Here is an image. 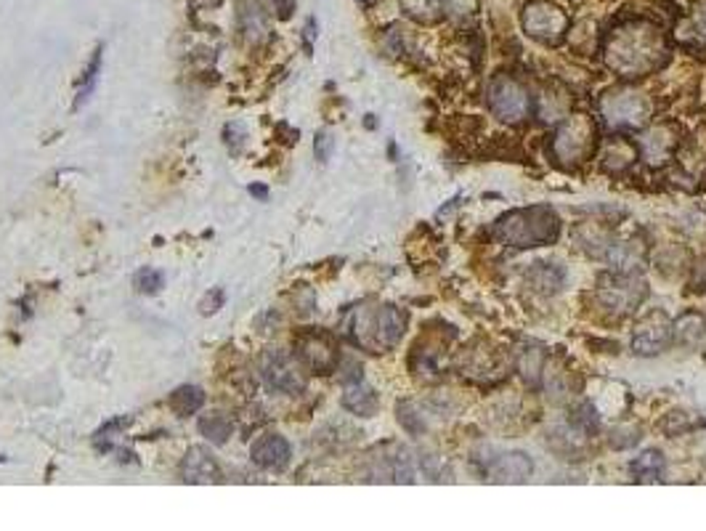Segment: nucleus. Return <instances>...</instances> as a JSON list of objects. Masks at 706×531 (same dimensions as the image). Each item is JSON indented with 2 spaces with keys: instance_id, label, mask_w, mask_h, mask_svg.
Masks as SVG:
<instances>
[{
  "instance_id": "20e7f679",
  "label": "nucleus",
  "mask_w": 706,
  "mask_h": 531,
  "mask_svg": "<svg viewBox=\"0 0 706 531\" xmlns=\"http://www.w3.org/2000/svg\"><path fill=\"white\" fill-rule=\"evenodd\" d=\"M597 147V125L589 115H571L563 118L555 136L553 151L563 165H579Z\"/></svg>"
},
{
  "instance_id": "6ab92c4d",
  "label": "nucleus",
  "mask_w": 706,
  "mask_h": 531,
  "mask_svg": "<svg viewBox=\"0 0 706 531\" xmlns=\"http://www.w3.org/2000/svg\"><path fill=\"white\" fill-rule=\"evenodd\" d=\"M202 404H205V393H202V388H197V385H181V388H176V390L171 393V399H168V407H171L178 417H189V414L200 412Z\"/></svg>"
},
{
  "instance_id": "9d476101",
  "label": "nucleus",
  "mask_w": 706,
  "mask_h": 531,
  "mask_svg": "<svg viewBox=\"0 0 706 531\" xmlns=\"http://www.w3.org/2000/svg\"><path fill=\"white\" fill-rule=\"evenodd\" d=\"M521 25L531 37H536L542 43H553L568 30V16H566V11H560L558 5H553L547 0H534L524 8Z\"/></svg>"
},
{
  "instance_id": "a878e982",
  "label": "nucleus",
  "mask_w": 706,
  "mask_h": 531,
  "mask_svg": "<svg viewBox=\"0 0 706 531\" xmlns=\"http://www.w3.org/2000/svg\"><path fill=\"white\" fill-rule=\"evenodd\" d=\"M542 370H545V364H542V354H536L534 349L526 351V354L518 359V372H521V378L526 380V383H539V378H542Z\"/></svg>"
},
{
  "instance_id": "dca6fc26",
  "label": "nucleus",
  "mask_w": 706,
  "mask_h": 531,
  "mask_svg": "<svg viewBox=\"0 0 706 531\" xmlns=\"http://www.w3.org/2000/svg\"><path fill=\"white\" fill-rule=\"evenodd\" d=\"M181 475L186 484H213L218 481V465L202 446H192L181 463Z\"/></svg>"
},
{
  "instance_id": "c85d7f7f",
  "label": "nucleus",
  "mask_w": 706,
  "mask_h": 531,
  "mask_svg": "<svg viewBox=\"0 0 706 531\" xmlns=\"http://www.w3.org/2000/svg\"><path fill=\"white\" fill-rule=\"evenodd\" d=\"M223 139H226V147L232 149V154H239L242 151V144H244V128L239 122H232L223 128Z\"/></svg>"
},
{
  "instance_id": "7c9ffc66",
  "label": "nucleus",
  "mask_w": 706,
  "mask_h": 531,
  "mask_svg": "<svg viewBox=\"0 0 706 531\" xmlns=\"http://www.w3.org/2000/svg\"><path fill=\"white\" fill-rule=\"evenodd\" d=\"M690 285H693V290L706 287V255L701 258V261H696V266H693V271H690Z\"/></svg>"
},
{
  "instance_id": "c756f323",
  "label": "nucleus",
  "mask_w": 706,
  "mask_h": 531,
  "mask_svg": "<svg viewBox=\"0 0 706 531\" xmlns=\"http://www.w3.org/2000/svg\"><path fill=\"white\" fill-rule=\"evenodd\" d=\"M223 300H226V293L221 290V287H213L205 297H202V303H200V308H202V314H215L221 306H223Z\"/></svg>"
},
{
  "instance_id": "f8f14e48",
  "label": "nucleus",
  "mask_w": 706,
  "mask_h": 531,
  "mask_svg": "<svg viewBox=\"0 0 706 531\" xmlns=\"http://www.w3.org/2000/svg\"><path fill=\"white\" fill-rule=\"evenodd\" d=\"M677 130L672 125H653L648 128L646 136L640 139V151L650 165H664L667 160H672V154L677 151Z\"/></svg>"
},
{
  "instance_id": "2eb2a0df",
  "label": "nucleus",
  "mask_w": 706,
  "mask_h": 531,
  "mask_svg": "<svg viewBox=\"0 0 706 531\" xmlns=\"http://www.w3.org/2000/svg\"><path fill=\"white\" fill-rule=\"evenodd\" d=\"M531 473H534V463L524 452H504L489 463L492 481H502V484H513V481L524 484V481H529Z\"/></svg>"
},
{
  "instance_id": "ddd939ff",
  "label": "nucleus",
  "mask_w": 706,
  "mask_h": 531,
  "mask_svg": "<svg viewBox=\"0 0 706 531\" xmlns=\"http://www.w3.org/2000/svg\"><path fill=\"white\" fill-rule=\"evenodd\" d=\"M250 457L264 471H282L290 463V443L279 433H265V436H261L258 442L253 443Z\"/></svg>"
},
{
  "instance_id": "0eeeda50",
  "label": "nucleus",
  "mask_w": 706,
  "mask_h": 531,
  "mask_svg": "<svg viewBox=\"0 0 706 531\" xmlns=\"http://www.w3.org/2000/svg\"><path fill=\"white\" fill-rule=\"evenodd\" d=\"M295 356L300 359V364L317 375H329L337 370L340 364V351L332 335L319 332V329H308L303 335H297L295 340Z\"/></svg>"
},
{
  "instance_id": "f704fd0d",
  "label": "nucleus",
  "mask_w": 706,
  "mask_h": 531,
  "mask_svg": "<svg viewBox=\"0 0 706 531\" xmlns=\"http://www.w3.org/2000/svg\"><path fill=\"white\" fill-rule=\"evenodd\" d=\"M250 194H253L255 200H261V203L268 200V189H265L264 183H253V186H250Z\"/></svg>"
},
{
  "instance_id": "4468645a",
  "label": "nucleus",
  "mask_w": 706,
  "mask_h": 531,
  "mask_svg": "<svg viewBox=\"0 0 706 531\" xmlns=\"http://www.w3.org/2000/svg\"><path fill=\"white\" fill-rule=\"evenodd\" d=\"M638 151H640L638 144H632L627 136H611V139H606L600 144L597 160H600V168L606 173H624V171H629L635 165Z\"/></svg>"
},
{
  "instance_id": "bb28decb",
  "label": "nucleus",
  "mask_w": 706,
  "mask_h": 531,
  "mask_svg": "<svg viewBox=\"0 0 706 531\" xmlns=\"http://www.w3.org/2000/svg\"><path fill=\"white\" fill-rule=\"evenodd\" d=\"M401 3H404V8H407L412 16H420V19L431 16L433 11H439L443 5V0H401Z\"/></svg>"
},
{
  "instance_id": "72a5a7b5",
  "label": "nucleus",
  "mask_w": 706,
  "mask_h": 531,
  "mask_svg": "<svg viewBox=\"0 0 706 531\" xmlns=\"http://www.w3.org/2000/svg\"><path fill=\"white\" fill-rule=\"evenodd\" d=\"M303 32H306V35H303V37H306V51H311V46H314V37H317V19H314V16L306 22V30Z\"/></svg>"
},
{
  "instance_id": "473e14b6",
  "label": "nucleus",
  "mask_w": 706,
  "mask_h": 531,
  "mask_svg": "<svg viewBox=\"0 0 706 531\" xmlns=\"http://www.w3.org/2000/svg\"><path fill=\"white\" fill-rule=\"evenodd\" d=\"M276 133H279V136H285V139H282L285 144H297V136H300V133L293 130L287 122H279V125H276Z\"/></svg>"
},
{
  "instance_id": "f257e3e1",
  "label": "nucleus",
  "mask_w": 706,
  "mask_h": 531,
  "mask_svg": "<svg viewBox=\"0 0 706 531\" xmlns=\"http://www.w3.org/2000/svg\"><path fill=\"white\" fill-rule=\"evenodd\" d=\"M603 59L608 64V69L624 80L646 78L659 67H664L667 43L661 32L650 25H629L608 37Z\"/></svg>"
},
{
  "instance_id": "b1692460",
  "label": "nucleus",
  "mask_w": 706,
  "mask_h": 531,
  "mask_svg": "<svg viewBox=\"0 0 706 531\" xmlns=\"http://www.w3.org/2000/svg\"><path fill=\"white\" fill-rule=\"evenodd\" d=\"M632 473L638 475V478H648V481H653V478H659L661 473H664V454L661 452H656V449H648L643 452L640 457H635L632 460Z\"/></svg>"
},
{
  "instance_id": "f3484780",
  "label": "nucleus",
  "mask_w": 706,
  "mask_h": 531,
  "mask_svg": "<svg viewBox=\"0 0 706 531\" xmlns=\"http://www.w3.org/2000/svg\"><path fill=\"white\" fill-rule=\"evenodd\" d=\"M343 407H346L348 412L358 414V417H372V414L378 412V407H380V399H378V393H375L372 388H367V385L358 380V383L346 385Z\"/></svg>"
},
{
  "instance_id": "7ed1b4c3",
  "label": "nucleus",
  "mask_w": 706,
  "mask_h": 531,
  "mask_svg": "<svg viewBox=\"0 0 706 531\" xmlns=\"http://www.w3.org/2000/svg\"><path fill=\"white\" fill-rule=\"evenodd\" d=\"M560 236V218L553 207L534 205L524 210H513L497 221V239L510 247H539L555 245Z\"/></svg>"
},
{
  "instance_id": "5701e85b",
  "label": "nucleus",
  "mask_w": 706,
  "mask_h": 531,
  "mask_svg": "<svg viewBox=\"0 0 706 531\" xmlns=\"http://www.w3.org/2000/svg\"><path fill=\"white\" fill-rule=\"evenodd\" d=\"M234 425L226 414H210L200 420V433L205 436L210 443H226L232 436Z\"/></svg>"
},
{
  "instance_id": "2f4dec72",
  "label": "nucleus",
  "mask_w": 706,
  "mask_h": 531,
  "mask_svg": "<svg viewBox=\"0 0 706 531\" xmlns=\"http://www.w3.org/2000/svg\"><path fill=\"white\" fill-rule=\"evenodd\" d=\"M223 5V0H189V8L192 11H197V14H202V11H215V8H221Z\"/></svg>"
},
{
  "instance_id": "393cba45",
  "label": "nucleus",
  "mask_w": 706,
  "mask_h": 531,
  "mask_svg": "<svg viewBox=\"0 0 706 531\" xmlns=\"http://www.w3.org/2000/svg\"><path fill=\"white\" fill-rule=\"evenodd\" d=\"M162 285H165V276H162V271H157V268H139V271L133 274V287H136V293H141V296L160 293Z\"/></svg>"
},
{
  "instance_id": "aec40b11",
  "label": "nucleus",
  "mask_w": 706,
  "mask_h": 531,
  "mask_svg": "<svg viewBox=\"0 0 706 531\" xmlns=\"http://www.w3.org/2000/svg\"><path fill=\"white\" fill-rule=\"evenodd\" d=\"M534 112L547 122H558L568 112V96H563L558 88L542 90V96L534 104Z\"/></svg>"
},
{
  "instance_id": "39448f33",
  "label": "nucleus",
  "mask_w": 706,
  "mask_h": 531,
  "mask_svg": "<svg viewBox=\"0 0 706 531\" xmlns=\"http://www.w3.org/2000/svg\"><path fill=\"white\" fill-rule=\"evenodd\" d=\"M600 118L618 130H635L650 120V101L640 90L614 88L600 99Z\"/></svg>"
},
{
  "instance_id": "cd10ccee",
  "label": "nucleus",
  "mask_w": 706,
  "mask_h": 531,
  "mask_svg": "<svg viewBox=\"0 0 706 531\" xmlns=\"http://www.w3.org/2000/svg\"><path fill=\"white\" fill-rule=\"evenodd\" d=\"M332 149H335L332 133H329V130H319L317 139H314V154H317V160H319V162H327V160L332 157Z\"/></svg>"
},
{
  "instance_id": "412c9836",
  "label": "nucleus",
  "mask_w": 706,
  "mask_h": 531,
  "mask_svg": "<svg viewBox=\"0 0 706 531\" xmlns=\"http://www.w3.org/2000/svg\"><path fill=\"white\" fill-rule=\"evenodd\" d=\"M675 338L680 343H685V346H696V343H701L706 338V322L701 314H696V311H690V314H685V317H680L675 325Z\"/></svg>"
},
{
  "instance_id": "4be33fe9",
  "label": "nucleus",
  "mask_w": 706,
  "mask_h": 531,
  "mask_svg": "<svg viewBox=\"0 0 706 531\" xmlns=\"http://www.w3.org/2000/svg\"><path fill=\"white\" fill-rule=\"evenodd\" d=\"M101 57H104V46H96V51H93V57H90L88 67H86V72H83L80 88H78L75 109H80V107L88 101L90 96H93L96 86H99V75H101Z\"/></svg>"
},
{
  "instance_id": "6e6552de",
  "label": "nucleus",
  "mask_w": 706,
  "mask_h": 531,
  "mask_svg": "<svg viewBox=\"0 0 706 531\" xmlns=\"http://www.w3.org/2000/svg\"><path fill=\"white\" fill-rule=\"evenodd\" d=\"M268 390L276 393H287L295 396L306 388V375H303V364L300 359L287 351H268L264 356V367H261Z\"/></svg>"
},
{
  "instance_id": "e433bc0d",
  "label": "nucleus",
  "mask_w": 706,
  "mask_h": 531,
  "mask_svg": "<svg viewBox=\"0 0 706 531\" xmlns=\"http://www.w3.org/2000/svg\"><path fill=\"white\" fill-rule=\"evenodd\" d=\"M0 463H5V457H3V454H0Z\"/></svg>"
},
{
  "instance_id": "c9c22d12",
  "label": "nucleus",
  "mask_w": 706,
  "mask_h": 531,
  "mask_svg": "<svg viewBox=\"0 0 706 531\" xmlns=\"http://www.w3.org/2000/svg\"><path fill=\"white\" fill-rule=\"evenodd\" d=\"M699 22H701V30L706 32V0L701 3V11H699Z\"/></svg>"
},
{
  "instance_id": "a211bd4d",
  "label": "nucleus",
  "mask_w": 706,
  "mask_h": 531,
  "mask_svg": "<svg viewBox=\"0 0 706 531\" xmlns=\"http://www.w3.org/2000/svg\"><path fill=\"white\" fill-rule=\"evenodd\" d=\"M563 268L558 264H531L529 268V285L542 293V296H550V293H558L560 285H563Z\"/></svg>"
},
{
  "instance_id": "423d86ee",
  "label": "nucleus",
  "mask_w": 706,
  "mask_h": 531,
  "mask_svg": "<svg viewBox=\"0 0 706 531\" xmlns=\"http://www.w3.org/2000/svg\"><path fill=\"white\" fill-rule=\"evenodd\" d=\"M489 109L502 122H524L534 109L529 88L513 75H497L489 86Z\"/></svg>"
},
{
  "instance_id": "9b49d317",
  "label": "nucleus",
  "mask_w": 706,
  "mask_h": 531,
  "mask_svg": "<svg viewBox=\"0 0 706 531\" xmlns=\"http://www.w3.org/2000/svg\"><path fill=\"white\" fill-rule=\"evenodd\" d=\"M675 338V329L670 325V319L661 311L648 314L646 319L638 325L635 335H632V351L640 356H656L661 354Z\"/></svg>"
},
{
  "instance_id": "1a4fd4ad",
  "label": "nucleus",
  "mask_w": 706,
  "mask_h": 531,
  "mask_svg": "<svg viewBox=\"0 0 706 531\" xmlns=\"http://www.w3.org/2000/svg\"><path fill=\"white\" fill-rule=\"evenodd\" d=\"M600 303L606 306V311H614L618 317H627L629 311H635L643 297H646V282L638 274H618L606 279L597 290Z\"/></svg>"
},
{
  "instance_id": "f03ea898",
  "label": "nucleus",
  "mask_w": 706,
  "mask_h": 531,
  "mask_svg": "<svg viewBox=\"0 0 706 531\" xmlns=\"http://www.w3.org/2000/svg\"><path fill=\"white\" fill-rule=\"evenodd\" d=\"M351 338L367 351L380 354L401 343L407 332V314L396 306H358L351 317Z\"/></svg>"
}]
</instances>
